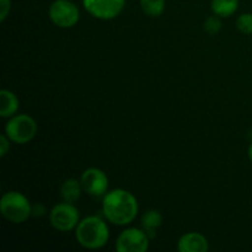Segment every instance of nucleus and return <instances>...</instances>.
Listing matches in <instances>:
<instances>
[{
    "label": "nucleus",
    "mask_w": 252,
    "mask_h": 252,
    "mask_svg": "<svg viewBox=\"0 0 252 252\" xmlns=\"http://www.w3.org/2000/svg\"><path fill=\"white\" fill-rule=\"evenodd\" d=\"M248 155H249V159H250V161L252 162V143L250 144V147H249V150H248Z\"/></svg>",
    "instance_id": "412c9836"
},
{
    "label": "nucleus",
    "mask_w": 252,
    "mask_h": 252,
    "mask_svg": "<svg viewBox=\"0 0 252 252\" xmlns=\"http://www.w3.org/2000/svg\"><path fill=\"white\" fill-rule=\"evenodd\" d=\"M149 241L144 229L128 228L118 235L115 249L117 252H145L149 249Z\"/></svg>",
    "instance_id": "0eeeda50"
},
{
    "label": "nucleus",
    "mask_w": 252,
    "mask_h": 252,
    "mask_svg": "<svg viewBox=\"0 0 252 252\" xmlns=\"http://www.w3.org/2000/svg\"><path fill=\"white\" fill-rule=\"evenodd\" d=\"M177 250L180 252H207L209 250V243L201 233L192 231L184 234L179 239Z\"/></svg>",
    "instance_id": "9d476101"
},
{
    "label": "nucleus",
    "mask_w": 252,
    "mask_h": 252,
    "mask_svg": "<svg viewBox=\"0 0 252 252\" xmlns=\"http://www.w3.org/2000/svg\"><path fill=\"white\" fill-rule=\"evenodd\" d=\"M140 223H142V228L149 235V238L154 239L157 229L160 228L162 224V216L160 212L155 211V209H150V211H147L143 214Z\"/></svg>",
    "instance_id": "ddd939ff"
},
{
    "label": "nucleus",
    "mask_w": 252,
    "mask_h": 252,
    "mask_svg": "<svg viewBox=\"0 0 252 252\" xmlns=\"http://www.w3.org/2000/svg\"><path fill=\"white\" fill-rule=\"evenodd\" d=\"M10 142L11 140L9 139V137L6 134H2L0 137V157L1 158H4L10 150Z\"/></svg>",
    "instance_id": "6ab92c4d"
},
{
    "label": "nucleus",
    "mask_w": 252,
    "mask_h": 252,
    "mask_svg": "<svg viewBox=\"0 0 252 252\" xmlns=\"http://www.w3.org/2000/svg\"><path fill=\"white\" fill-rule=\"evenodd\" d=\"M83 5L93 17L108 21L123 11L126 0H83Z\"/></svg>",
    "instance_id": "6e6552de"
},
{
    "label": "nucleus",
    "mask_w": 252,
    "mask_h": 252,
    "mask_svg": "<svg viewBox=\"0 0 252 252\" xmlns=\"http://www.w3.org/2000/svg\"><path fill=\"white\" fill-rule=\"evenodd\" d=\"M0 101H1V105H0V116L2 118H10L16 115L20 102L17 96L12 91L2 89L0 91Z\"/></svg>",
    "instance_id": "9b49d317"
},
{
    "label": "nucleus",
    "mask_w": 252,
    "mask_h": 252,
    "mask_svg": "<svg viewBox=\"0 0 252 252\" xmlns=\"http://www.w3.org/2000/svg\"><path fill=\"white\" fill-rule=\"evenodd\" d=\"M37 129L38 127H37L36 121L31 116L21 113V115H15L9 118L5 126V134L12 143L26 144L36 137Z\"/></svg>",
    "instance_id": "20e7f679"
},
{
    "label": "nucleus",
    "mask_w": 252,
    "mask_h": 252,
    "mask_svg": "<svg viewBox=\"0 0 252 252\" xmlns=\"http://www.w3.org/2000/svg\"><path fill=\"white\" fill-rule=\"evenodd\" d=\"M11 10V0H0V21L4 22Z\"/></svg>",
    "instance_id": "a211bd4d"
},
{
    "label": "nucleus",
    "mask_w": 252,
    "mask_h": 252,
    "mask_svg": "<svg viewBox=\"0 0 252 252\" xmlns=\"http://www.w3.org/2000/svg\"><path fill=\"white\" fill-rule=\"evenodd\" d=\"M49 220L56 230L66 231L74 230L80 221V213L73 203H59L52 208L49 213Z\"/></svg>",
    "instance_id": "423d86ee"
},
{
    "label": "nucleus",
    "mask_w": 252,
    "mask_h": 252,
    "mask_svg": "<svg viewBox=\"0 0 252 252\" xmlns=\"http://www.w3.org/2000/svg\"><path fill=\"white\" fill-rule=\"evenodd\" d=\"M138 211L137 198L127 189H116L103 196L102 213L113 225H128L137 218Z\"/></svg>",
    "instance_id": "f257e3e1"
},
{
    "label": "nucleus",
    "mask_w": 252,
    "mask_h": 252,
    "mask_svg": "<svg viewBox=\"0 0 252 252\" xmlns=\"http://www.w3.org/2000/svg\"><path fill=\"white\" fill-rule=\"evenodd\" d=\"M212 11L219 17H229L239 9V0H212Z\"/></svg>",
    "instance_id": "4468645a"
},
{
    "label": "nucleus",
    "mask_w": 252,
    "mask_h": 252,
    "mask_svg": "<svg viewBox=\"0 0 252 252\" xmlns=\"http://www.w3.org/2000/svg\"><path fill=\"white\" fill-rule=\"evenodd\" d=\"M75 239L79 245L84 249L98 250L108 243L110 229L100 217H86L79 221L75 228Z\"/></svg>",
    "instance_id": "f03ea898"
},
{
    "label": "nucleus",
    "mask_w": 252,
    "mask_h": 252,
    "mask_svg": "<svg viewBox=\"0 0 252 252\" xmlns=\"http://www.w3.org/2000/svg\"><path fill=\"white\" fill-rule=\"evenodd\" d=\"M139 2L144 14L150 17H158L162 15L166 6L165 0H139Z\"/></svg>",
    "instance_id": "2eb2a0df"
},
{
    "label": "nucleus",
    "mask_w": 252,
    "mask_h": 252,
    "mask_svg": "<svg viewBox=\"0 0 252 252\" xmlns=\"http://www.w3.org/2000/svg\"><path fill=\"white\" fill-rule=\"evenodd\" d=\"M81 186L88 194L93 197H102L107 193L108 177L97 167H89L81 174Z\"/></svg>",
    "instance_id": "1a4fd4ad"
},
{
    "label": "nucleus",
    "mask_w": 252,
    "mask_h": 252,
    "mask_svg": "<svg viewBox=\"0 0 252 252\" xmlns=\"http://www.w3.org/2000/svg\"><path fill=\"white\" fill-rule=\"evenodd\" d=\"M236 29L244 34H252V14L245 12L236 19Z\"/></svg>",
    "instance_id": "dca6fc26"
},
{
    "label": "nucleus",
    "mask_w": 252,
    "mask_h": 252,
    "mask_svg": "<svg viewBox=\"0 0 252 252\" xmlns=\"http://www.w3.org/2000/svg\"><path fill=\"white\" fill-rule=\"evenodd\" d=\"M46 213V208L42 204H36V206H32V216L34 217H43Z\"/></svg>",
    "instance_id": "aec40b11"
},
{
    "label": "nucleus",
    "mask_w": 252,
    "mask_h": 252,
    "mask_svg": "<svg viewBox=\"0 0 252 252\" xmlns=\"http://www.w3.org/2000/svg\"><path fill=\"white\" fill-rule=\"evenodd\" d=\"M221 17L213 15V16H209L208 19L204 21V31L209 34H216L220 31L221 29Z\"/></svg>",
    "instance_id": "f3484780"
},
{
    "label": "nucleus",
    "mask_w": 252,
    "mask_h": 252,
    "mask_svg": "<svg viewBox=\"0 0 252 252\" xmlns=\"http://www.w3.org/2000/svg\"><path fill=\"white\" fill-rule=\"evenodd\" d=\"M81 191H84L81 182L75 179H68L62 184L61 196L66 203H75L81 196Z\"/></svg>",
    "instance_id": "f8f14e48"
},
{
    "label": "nucleus",
    "mask_w": 252,
    "mask_h": 252,
    "mask_svg": "<svg viewBox=\"0 0 252 252\" xmlns=\"http://www.w3.org/2000/svg\"><path fill=\"white\" fill-rule=\"evenodd\" d=\"M0 212L10 223L21 224L32 216V204L21 192L9 191L2 194Z\"/></svg>",
    "instance_id": "7ed1b4c3"
},
{
    "label": "nucleus",
    "mask_w": 252,
    "mask_h": 252,
    "mask_svg": "<svg viewBox=\"0 0 252 252\" xmlns=\"http://www.w3.org/2000/svg\"><path fill=\"white\" fill-rule=\"evenodd\" d=\"M51 21L61 29H71L80 20V10L73 0H54L48 10Z\"/></svg>",
    "instance_id": "39448f33"
}]
</instances>
